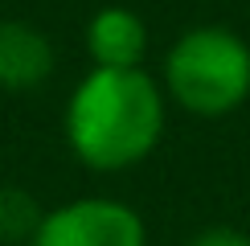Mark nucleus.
<instances>
[{
	"instance_id": "obj_5",
	"label": "nucleus",
	"mask_w": 250,
	"mask_h": 246,
	"mask_svg": "<svg viewBox=\"0 0 250 246\" xmlns=\"http://www.w3.org/2000/svg\"><path fill=\"white\" fill-rule=\"evenodd\" d=\"M54 45L25 20H0V90H37L54 74Z\"/></svg>"
},
{
	"instance_id": "obj_4",
	"label": "nucleus",
	"mask_w": 250,
	"mask_h": 246,
	"mask_svg": "<svg viewBox=\"0 0 250 246\" xmlns=\"http://www.w3.org/2000/svg\"><path fill=\"white\" fill-rule=\"evenodd\" d=\"M86 54L99 70H140L148 54V25L123 4H107L86 25Z\"/></svg>"
},
{
	"instance_id": "obj_2",
	"label": "nucleus",
	"mask_w": 250,
	"mask_h": 246,
	"mask_svg": "<svg viewBox=\"0 0 250 246\" xmlns=\"http://www.w3.org/2000/svg\"><path fill=\"white\" fill-rule=\"evenodd\" d=\"M164 95L197 119H226L250 99V45L226 25H197L164 54Z\"/></svg>"
},
{
	"instance_id": "obj_6",
	"label": "nucleus",
	"mask_w": 250,
	"mask_h": 246,
	"mask_svg": "<svg viewBox=\"0 0 250 246\" xmlns=\"http://www.w3.org/2000/svg\"><path fill=\"white\" fill-rule=\"evenodd\" d=\"M45 209L37 205L33 193L17 184H0V246H29L37 234Z\"/></svg>"
},
{
	"instance_id": "obj_7",
	"label": "nucleus",
	"mask_w": 250,
	"mask_h": 246,
	"mask_svg": "<svg viewBox=\"0 0 250 246\" xmlns=\"http://www.w3.org/2000/svg\"><path fill=\"white\" fill-rule=\"evenodd\" d=\"M189 246H250V234L238 226H205L201 234H193Z\"/></svg>"
},
{
	"instance_id": "obj_1",
	"label": "nucleus",
	"mask_w": 250,
	"mask_h": 246,
	"mask_svg": "<svg viewBox=\"0 0 250 246\" xmlns=\"http://www.w3.org/2000/svg\"><path fill=\"white\" fill-rule=\"evenodd\" d=\"M164 136V86L140 70H90L66 102V144L95 172L148 160Z\"/></svg>"
},
{
	"instance_id": "obj_3",
	"label": "nucleus",
	"mask_w": 250,
	"mask_h": 246,
	"mask_svg": "<svg viewBox=\"0 0 250 246\" xmlns=\"http://www.w3.org/2000/svg\"><path fill=\"white\" fill-rule=\"evenodd\" d=\"M29 246H148V230L127 201L78 197L45 209Z\"/></svg>"
}]
</instances>
